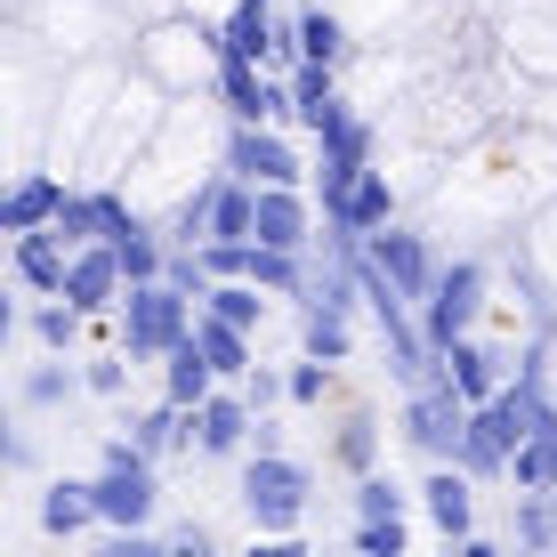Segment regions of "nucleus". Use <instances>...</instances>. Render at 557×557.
<instances>
[{"label":"nucleus","mask_w":557,"mask_h":557,"mask_svg":"<svg viewBox=\"0 0 557 557\" xmlns=\"http://www.w3.org/2000/svg\"><path fill=\"white\" fill-rule=\"evenodd\" d=\"M178 436H195V420H186V405H170V396H162L153 412H138V420H129V445H138L146 460H162L170 445H178Z\"/></svg>","instance_id":"22"},{"label":"nucleus","mask_w":557,"mask_h":557,"mask_svg":"<svg viewBox=\"0 0 557 557\" xmlns=\"http://www.w3.org/2000/svg\"><path fill=\"white\" fill-rule=\"evenodd\" d=\"M259 243H275V251H307V202H299V186H259Z\"/></svg>","instance_id":"16"},{"label":"nucleus","mask_w":557,"mask_h":557,"mask_svg":"<svg viewBox=\"0 0 557 557\" xmlns=\"http://www.w3.org/2000/svg\"><path fill=\"white\" fill-rule=\"evenodd\" d=\"M549 396H557V380H549Z\"/></svg>","instance_id":"40"},{"label":"nucleus","mask_w":557,"mask_h":557,"mask_svg":"<svg viewBox=\"0 0 557 557\" xmlns=\"http://www.w3.org/2000/svg\"><path fill=\"white\" fill-rule=\"evenodd\" d=\"M356 517H405V493H396L388 476H363L356 485Z\"/></svg>","instance_id":"35"},{"label":"nucleus","mask_w":557,"mask_h":557,"mask_svg":"<svg viewBox=\"0 0 557 557\" xmlns=\"http://www.w3.org/2000/svg\"><path fill=\"white\" fill-rule=\"evenodd\" d=\"M243 380H251V388H243V396H251V405L267 412V405H275V396H292V380H275V372H259V363H251V372H243Z\"/></svg>","instance_id":"38"},{"label":"nucleus","mask_w":557,"mask_h":557,"mask_svg":"<svg viewBox=\"0 0 557 557\" xmlns=\"http://www.w3.org/2000/svg\"><path fill=\"white\" fill-rule=\"evenodd\" d=\"M332 98H339V89H332V65H307V57H299V73H292V113L315 129L323 113H332Z\"/></svg>","instance_id":"27"},{"label":"nucleus","mask_w":557,"mask_h":557,"mask_svg":"<svg viewBox=\"0 0 557 557\" xmlns=\"http://www.w3.org/2000/svg\"><path fill=\"white\" fill-rule=\"evenodd\" d=\"M195 339H202V356L219 363V380H235V372H251V332L243 323H226V315H195Z\"/></svg>","instance_id":"19"},{"label":"nucleus","mask_w":557,"mask_h":557,"mask_svg":"<svg viewBox=\"0 0 557 557\" xmlns=\"http://www.w3.org/2000/svg\"><path fill=\"white\" fill-rule=\"evenodd\" d=\"M315 138H323V153H332V162H372V129H363L339 98H332V113L315 122Z\"/></svg>","instance_id":"23"},{"label":"nucleus","mask_w":557,"mask_h":557,"mask_svg":"<svg viewBox=\"0 0 557 557\" xmlns=\"http://www.w3.org/2000/svg\"><path fill=\"white\" fill-rule=\"evenodd\" d=\"M41 525L65 533V542H73L82 525H98V502H89V485H49V493H41Z\"/></svg>","instance_id":"24"},{"label":"nucleus","mask_w":557,"mask_h":557,"mask_svg":"<svg viewBox=\"0 0 557 557\" xmlns=\"http://www.w3.org/2000/svg\"><path fill=\"white\" fill-rule=\"evenodd\" d=\"M122 251L113 243H82L73 251V275H65V299L82 307V315H98V307H122Z\"/></svg>","instance_id":"9"},{"label":"nucleus","mask_w":557,"mask_h":557,"mask_svg":"<svg viewBox=\"0 0 557 557\" xmlns=\"http://www.w3.org/2000/svg\"><path fill=\"white\" fill-rule=\"evenodd\" d=\"M89 502H98V525H146L153 502H162L146 453L138 445H106V469L89 476Z\"/></svg>","instance_id":"4"},{"label":"nucleus","mask_w":557,"mask_h":557,"mask_svg":"<svg viewBox=\"0 0 557 557\" xmlns=\"http://www.w3.org/2000/svg\"><path fill=\"white\" fill-rule=\"evenodd\" d=\"M65 396H73L65 363H33V372H25V405H65Z\"/></svg>","instance_id":"34"},{"label":"nucleus","mask_w":557,"mask_h":557,"mask_svg":"<svg viewBox=\"0 0 557 557\" xmlns=\"http://www.w3.org/2000/svg\"><path fill=\"white\" fill-rule=\"evenodd\" d=\"M33 339H41L49 356H65L73 339H82V307H73V299L65 307H33Z\"/></svg>","instance_id":"31"},{"label":"nucleus","mask_w":557,"mask_h":557,"mask_svg":"<svg viewBox=\"0 0 557 557\" xmlns=\"http://www.w3.org/2000/svg\"><path fill=\"white\" fill-rule=\"evenodd\" d=\"M356 549L363 557H405V517H356Z\"/></svg>","instance_id":"33"},{"label":"nucleus","mask_w":557,"mask_h":557,"mask_svg":"<svg viewBox=\"0 0 557 557\" xmlns=\"http://www.w3.org/2000/svg\"><path fill=\"white\" fill-rule=\"evenodd\" d=\"M283 41H292L307 65H339V57H348V25H339L323 0H307V9L292 16V33H283Z\"/></svg>","instance_id":"15"},{"label":"nucleus","mask_w":557,"mask_h":557,"mask_svg":"<svg viewBox=\"0 0 557 557\" xmlns=\"http://www.w3.org/2000/svg\"><path fill=\"white\" fill-rule=\"evenodd\" d=\"M469 396L453 388V372H436V380H420L412 388V405H405V436L429 460H460V429H469Z\"/></svg>","instance_id":"5"},{"label":"nucleus","mask_w":557,"mask_h":557,"mask_svg":"<svg viewBox=\"0 0 557 557\" xmlns=\"http://www.w3.org/2000/svg\"><path fill=\"white\" fill-rule=\"evenodd\" d=\"M162 363H170V372H162V396H170V405H186V412H195L202 396L219 388V363L202 356V339H195V332H186V339H178V348H170Z\"/></svg>","instance_id":"14"},{"label":"nucleus","mask_w":557,"mask_h":557,"mask_svg":"<svg viewBox=\"0 0 557 557\" xmlns=\"http://www.w3.org/2000/svg\"><path fill=\"white\" fill-rule=\"evenodd\" d=\"M445 372H453V388L469 396V405H493V396H502V363L476 348V339H453V348H445Z\"/></svg>","instance_id":"18"},{"label":"nucleus","mask_w":557,"mask_h":557,"mask_svg":"<svg viewBox=\"0 0 557 557\" xmlns=\"http://www.w3.org/2000/svg\"><path fill=\"white\" fill-rule=\"evenodd\" d=\"M251 429H259V405H251V396H226V388H210L202 405H195V445H202V453H235Z\"/></svg>","instance_id":"13"},{"label":"nucleus","mask_w":557,"mask_h":557,"mask_svg":"<svg viewBox=\"0 0 557 557\" xmlns=\"http://www.w3.org/2000/svg\"><path fill=\"white\" fill-rule=\"evenodd\" d=\"M332 226H348V235H380V226H388V170H363L356 195L332 210Z\"/></svg>","instance_id":"20"},{"label":"nucleus","mask_w":557,"mask_h":557,"mask_svg":"<svg viewBox=\"0 0 557 557\" xmlns=\"http://www.w3.org/2000/svg\"><path fill=\"white\" fill-rule=\"evenodd\" d=\"M113 251H122V275H129V283H153V275H162V267H170V251H162V243L146 235V226H129V235H113Z\"/></svg>","instance_id":"30"},{"label":"nucleus","mask_w":557,"mask_h":557,"mask_svg":"<svg viewBox=\"0 0 557 557\" xmlns=\"http://www.w3.org/2000/svg\"><path fill=\"white\" fill-rule=\"evenodd\" d=\"M307 493H315V476H307L299 460H283V453H259L251 469H243V509L259 517V533H292L307 517Z\"/></svg>","instance_id":"3"},{"label":"nucleus","mask_w":557,"mask_h":557,"mask_svg":"<svg viewBox=\"0 0 557 557\" xmlns=\"http://www.w3.org/2000/svg\"><path fill=\"white\" fill-rule=\"evenodd\" d=\"M517 542H525V549H549L557 542V509L542 502V493H517Z\"/></svg>","instance_id":"32"},{"label":"nucleus","mask_w":557,"mask_h":557,"mask_svg":"<svg viewBox=\"0 0 557 557\" xmlns=\"http://www.w3.org/2000/svg\"><path fill=\"white\" fill-rule=\"evenodd\" d=\"M299 339H307V356H323V363H339V356H348V315H339V307H307V323H299Z\"/></svg>","instance_id":"29"},{"label":"nucleus","mask_w":557,"mask_h":557,"mask_svg":"<svg viewBox=\"0 0 557 557\" xmlns=\"http://www.w3.org/2000/svg\"><path fill=\"white\" fill-rule=\"evenodd\" d=\"M122 356H129V348H122ZM122 356H98V363H89L82 380H89L98 396H122V380H129V372H122Z\"/></svg>","instance_id":"37"},{"label":"nucleus","mask_w":557,"mask_h":557,"mask_svg":"<svg viewBox=\"0 0 557 557\" xmlns=\"http://www.w3.org/2000/svg\"><path fill=\"white\" fill-rule=\"evenodd\" d=\"M219 82H226V106H235V122H283V113H292V89L267 82L259 57H219Z\"/></svg>","instance_id":"10"},{"label":"nucleus","mask_w":557,"mask_h":557,"mask_svg":"<svg viewBox=\"0 0 557 557\" xmlns=\"http://www.w3.org/2000/svg\"><path fill=\"white\" fill-rule=\"evenodd\" d=\"M323 372H332V363H323V356L292 363V405H323Z\"/></svg>","instance_id":"36"},{"label":"nucleus","mask_w":557,"mask_h":557,"mask_svg":"<svg viewBox=\"0 0 557 557\" xmlns=\"http://www.w3.org/2000/svg\"><path fill=\"white\" fill-rule=\"evenodd\" d=\"M267 49H275L267 0H235V16H226V33H219V57H267Z\"/></svg>","instance_id":"21"},{"label":"nucleus","mask_w":557,"mask_h":557,"mask_svg":"<svg viewBox=\"0 0 557 557\" xmlns=\"http://www.w3.org/2000/svg\"><path fill=\"white\" fill-rule=\"evenodd\" d=\"M226 170H235V178H251V186H299V178H307L299 153L283 146L267 122H243L235 138H226Z\"/></svg>","instance_id":"7"},{"label":"nucleus","mask_w":557,"mask_h":557,"mask_svg":"<svg viewBox=\"0 0 557 557\" xmlns=\"http://www.w3.org/2000/svg\"><path fill=\"white\" fill-rule=\"evenodd\" d=\"M372 259L388 267V283H396V292H405L412 307H429L436 275H445V267L429 259V243H420V235H405V226H388V235H372Z\"/></svg>","instance_id":"8"},{"label":"nucleus","mask_w":557,"mask_h":557,"mask_svg":"<svg viewBox=\"0 0 557 557\" xmlns=\"http://www.w3.org/2000/svg\"><path fill=\"white\" fill-rule=\"evenodd\" d=\"M65 275H73V243L57 235V226H33V235H16V283H25V292L65 299Z\"/></svg>","instance_id":"11"},{"label":"nucleus","mask_w":557,"mask_h":557,"mask_svg":"<svg viewBox=\"0 0 557 557\" xmlns=\"http://www.w3.org/2000/svg\"><path fill=\"white\" fill-rule=\"evenodd\" d=\"M186 332H195V292H178L170 275L129 283V299H122V348L129 356H170Z\"/></svg>","instance_id":"2"},{"label":"nucleus","mask_w":557,"mask_h":557,"mask_svg":"<svg viewBox=\"0 0 557 557\" xmlns=\"http://www.w3.org/2000/svg\"><path fill=\"white\" fill-rule=\"evenodd\" d=\"M57 235L82 251V243H106V195H65V210H57Z\"/></svg>","instance_id":"28"},{"label":"nucleus","mask_w":557,"mask_h":557,"mask_svg":"<svg viewBox=\"0 0 557 557\" xmlns=\"http://www.w3.org/2000/svg\"><path fill=\"white\" fill-rule=\"evenodd\" d=\"M420 509L436 517V533H445V542H469V525H476V493H469V469H460V460H436V476L420 485Z\"/></svg>","instance_id":"12"},{"label":"nucleus","mask_w":557,"mask_h":557,"mask_svg":"<svg viewBox=\"0 0 557 557\" xmlns=\"http://www.w3.org/2000/svg\"><path fill=\"white\" fill-rule=\"evenodd\" d=\"M202 307H210V315H226V323H243V332H251V323H259V283H251V275H219V283L202 292Z\"/></svg>","instance_id":"26"},{"label":"nucleus","mask_w":557,"mask_h":557,"mask_svg":"<svg viewBox=\"0 0 557 557\" xmlns=\"http://www.w3.org/2000/svg\"><path fill=\"white\" fill-rule=\"evenodd\" d=\"M372 445H380V436H372V429L356 420V429L339 436V460H348V469H372Z\"/></svg>","instance_id":"39"},{"label":"nucleus","mask_w":557,"mask_h":557,"mask_svg":"<svg viewBox=\"0 0 557 557\" xmlns=\"http://www.w3.org/2000/svg\"><path fill=\"white\" fill-rule=\"evenodd\" d=\"M476 307H485V267H476V259H453L445 275H436L429 307H420V323H429V339H436V348H453V339H469Z\"/></svg>","instance_id":"6"},{"label":"nucleus","mask_w":557,"mask_h":557,"mask_svg":"<svg viewBox=\"0 0 557 557\" xmlns=\"http://www.w3.org/2000/svg\"><path fill=\"white\" fill-rule=\"evenodd\" d=\"M57 210H65V186L57 178H25L9 202H0V226H9V235H33V226H57Z\"/></svg>","instance_id":"17"},{"label":"nucleus","mask_w":557,"mask_h":557,"mask_svg":"<svg viewBox=\"0 0 557 557\" xmlns=\"http://www.w3.org/2000/svg\"><path fill=\"white\" fill-rule=\"evenodd\" d=\"M509 476H517V493H549V485H557V436L533 429L525 445L509 453Z\"/></svg>","instance_id":"25"},{"label":"nucleus","mask_w":557,"mask_h":557,"mask_svg":"<svg viewBox=\"0 0 557 557\" xmlns=\"http://www.w3.org/2000/svg\"><path fill=\"white\" fill-rule=\"evenodd\" d=\"M533 396H542V388H502L493 405H476L469 429H460V469H469V476H502L509 453L533 436Z\"/></svg>","instance_id":"1"}]
</instances>
